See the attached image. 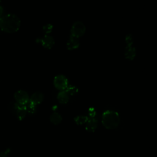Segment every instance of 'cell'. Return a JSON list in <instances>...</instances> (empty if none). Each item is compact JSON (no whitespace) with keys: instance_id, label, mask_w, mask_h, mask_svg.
Returning <instances> with one entry per match:
<instances>
[{"instance_id":"cell-12","label":"cell","mask_w":157,"mask_h":157,"mask_svg":"<svg viewBox=\"0 0 157 157\" xmlns=\"http://www.w3.org/2000/svg\"><path fill=\"white\" fill-rule=\"evenodd\" d=\"M50 121L52 124L55 125H58L61 122L62 117L59 113L53 112L50 116Z\"/></svg>"},{"instance_id":"cell-18","label":"cell","mask_w":157,"mask_h":157,"mask_svg":"<svg viewBox=\"0 0 157 157\" xmlns=\"http://www.w3.org/2000/svg\"><path fill=\"white\" fill-rule=\"evenodd\" d=\"M10 151V149L7 148L5 151L0 152V157H8V155H9Z\"/></svg>"},{"instance_id":"cell-14","label":"cell","mask_w":157,"mask_h":157,"mask_svg":"<svg viewBox=\"0 0 157 157\" xmlns=\"http://www.w3.org/2000/svg\"><path fill=\"white\" fill-rule=\"evenodd\" d=\"M65 91L67 92V93L70 96H74L77 94L78 92V89L77 86L72 85H69L66 88Z\"/></svg>"},{"instance_id":"cell-5","label":"cell","mask_w":157,"mask_h":157,"mask_svg":"<svg viewBox=\"0 0 157 157\" xmlns=\"http://www.w3.org/2000/svg\"><path fill=\"white\" fill-rule=\"evenodd\" d=\"M14 98L16 102L21 105H26L29 100V97L27 92L24 90H18L15 92Z\"/></svg>"},{"instance_id":"cell-1","label":"cell","mask_w":157,"mask_h":157,"mask_svg":"<svg viewBox=\"0 0 157 157\" xmlns=\"http://www.w3.org/2000/svg\"><path fill=\"white\" fill-rule=\"evenodd\" d=\"M20 18L14 14H6L0 18V28L4 32L15 33L20 29Z\"/></svg>"},{"instance_id":"cell-9","label":"cell","mask_w":157,"mask_h":157,"mask_svg":"<svg viewBox=\"0 0 157 157\" xmlns=\"http://www.w3.org/2000/svg\"><path fill=\"white\" fill-rule=\"evenodd\" d=\"M80 46V42L78 40V39L71 36L69 38V40H67V42L66 44V47L69 50H75Z\"/></svg>"},{"instance_id":"cell-3","label":"cell","mask_w":157,"mask_h":157,"mask_svg":"<svg viewBox=\"0 0 157 157\" xmlns=\"http://www.w3.org/2000/svg\"><path fill=\"white\" fill-rule=\"evenodd\" d=\"M86 27L84 23L80 21H77L71 26L70 36L78 39L84 35Z\"/></svg>"},{"instance_id":"cell-16","label":"cell","mask_w":157,"mask_h":157,"mask_svg":"<svg viewBox=\"0 0 157 157\" xmlns=\"http://www.w3.org/2000/svg\"><path fill=\"white\" fill-rule=\"evenodd\" d=\"M53 26L51 24H47L42 27V29L45 34H48L52 30Z\"/></svg>"},{"instance_id":"cell-6","label":"cell","mask_w":157,"mask_h":157,"mask_svg":"<svg viewBox=\"0 0 157 157\" xmlns=\"http://www.w3.org/2000/svg\"><path fill=\"white\" fill-rule=\"evenodd\" d=\"M37 42L40 43L45 48L50 49L55 44V40L52 36L45 34L43 37L39 38V40H37Z\"/></svg>"},{"instance_id":"cell-20","label":"cell","mask_w":157,"mask_h":157,"mask_svg":"<svg viewBox=\"0 0 157 157\" xmlns=\"http://www.w3.org/2000/svg\"><path fill=\"white\" fill-rule=\"evenodd\" d=\"M0 2H1V0H0Z\"/></svg>"},{"instance_id":"cell-17","label":"cell","mask_w":157,"mask_h":157,"mask_svg":"<svg viewBox=\"0 0 157 157\" xmlns=\"http://www.w3.org/2000/svg\"><path fill=\"white\" fill-rule=\"evenodd\" d=\"M96 113V112L94 108H90L88 109V115L90 118H94Z\"/></svg>"},{"instance_id":"cell-11","label":"cell","mask_w":157,"mask_h":157,"mask_svg":"<svg viewBox=\"0 0 157 157\" xmlns=\"http://www.w3.org/2000/svg\"><path fill=\"white\" fill-rule=\"evenodd\" d=\"M57 99L60 104H66L69 102V95L65 90L59 91L57 94Z\"/></svg>"},{"instance_id":"cell-7","label":"cell","mask_w":157,"mask_h":157,"mask_svg":"<svg viewBox=\"0 0 157 157\" xmlns=\"http://www.w3.org/2000/svg\"><path fill=\"white\" fill-rule=\"evenodd\" d=\"M98 127V120L95 118H88L85 123V129L89 132H94Z\"/></svg>"},{"instance_id":"cell-13","label":"cell","mask_w":157,"mask_h":157,"mask_svg":"<svg viewBox=\"0 0 157 157\" xmlns=\"http://www.w3.org/2000/svg\"><path fill=\"white\" fill-rule=\"evenodd\" d=\"M88 117L87 116L82 115H77L74 119L75 123L77 125H82L85 124L88 121Z\"/></svg>"},{"instance_id":"cell-10","label":"cell","mask_w":157,"mask_h":157,"mask_svg":"<svg viewBox=\"0 0 157 157\" xmlns=\"http://www.w3.org/2000/svg\"><path fill=\"white\" fill-rule=\"evenodd\" d=\"M136 49L132 45V44L126 45L124 52V56L126 58L129 60H133L136 56Z\"/></svg>"},{"instance_id":"cell-2","label":"cell","mask_w":157,"mask_h":157,"mask_svg":"<svg viewBox=\"0 0 157 157\" xmlns=\"http://www.w3.org/2000/svg\"><path fill=\"white\" fill-rule=\"evenodd\" d=\"M102 124L107 129L117 128L120 123L119 113L113 110H105L102 115Z\"/></svg>"},{"instance_id":"cell-19","label":"cell","mask_w":157,"mask_h":157,"mask_svg":"<svg viewBox=\"0 0 157 157\" xmlns=\"http://www.w3.org/2000/svg\"><path fill=\"white\" fill-rule=\"evenodd\" d=\"M3 13H4V9H3V7L0 6V18H1L2 17V15H3Z\"/></svg>"},{"instance_id":"cell-15","label":"cell","mask_w":157,"mask_h":157,"mask_svg":"<svg viewBox=\"0 0 157 157\" xmlns=\"http://www.w3.org/2000/svg\"><path fill=\"white\" fill-rule=\"evenodd\" d=\"M27 113L30 114H34L36 111V105L33 104L29 101L25 105Z\"/></svg>"},{"instance_id":"cell-4","label":"cell","mask_w":157,"mask_h":157,"mask_svg":"<svg viewBox=\"0 0 157 157\" xmlns=\"http://www.w3.org/2000/svg\"><path fill=\"white\" fill-rule=\"evenodd\" d=\"M54 86L59 91L65 90L69 85L67 78L63 75H57L53 80Z\"/></svg>"},{"instance_id":"cell-8","label":"cell","mask_w":157,"mask_h":157,"mask_svg":"<svg viewBox=\"0 0 157 157\" xmlns=\"http://www.w3.org/2000/svg\"><path fill=\"white\" fill-rule=\"evenodd\" d=\"M44 100V94L40 91H36L29 98V101L35 105L40 104Z\"/></svg>"}]
</instances>
